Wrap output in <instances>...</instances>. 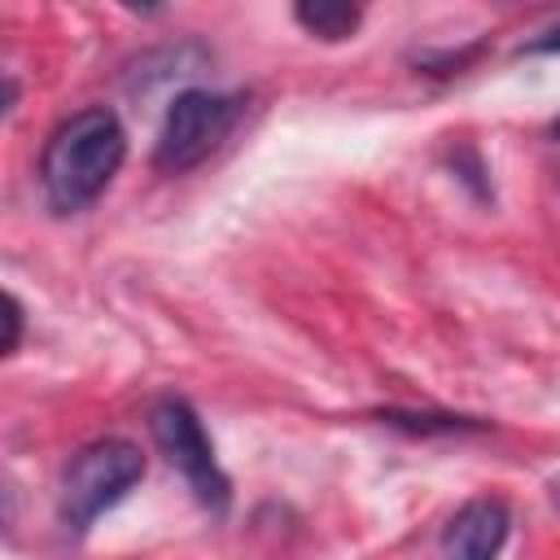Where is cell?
Returning <instances> with one entry per match:
<instances>
[{
    "label": "cell",
    "mask_w": 560,
    "mask_h": 560,
    "mask_svg": "<svg viewBox=\"0 0 560 560\" xmlns=\"http://www.w3.org/2000/svg\"><path fill=\"white\" fill-rule=\"evenodd\" d=\"M127 158V131L114 109L88 105L70 118H61L44 144L39 158V184L57 214L88 210L118 175Z\"/></svg>",
    "instance_id": "cell-1"
},
{
    "label": "cell",
    "mask_w": 560,
    "mask_h": 560,
    "mask_svg": "<svg viewBox=\"0 0 560 560\" xmlns=\"http://www.w3.org/2000/svg\"><path fill=\"white\" fill-rule=\"evenodd\" d=\"M144 477V455L127 438H96L61 472V525L70 534H88L101 512H109L136 481Z\"/></svg>",
    "instance_id": "cell-2"
},
{
    "label": "cell",
    "mask_w": 560,
    "mask_h": 560,
    "mask_svg": "<svg viewBox=\"0 0 560 560\" xmlns=\"http://www.w3.org/2000/svg\"><path fill=\"white\" fill-rule=\"evenodd\" d=\"M236 118H241V96H232V92H210V88L179 92L162 118L153 166L166 175H184V171L201 166L228 140Z\"/></svg>",
    "instance_id": "cell-3"
},
{
    "label": "cell",
    "mask_w": 560,
    "mask_h": 560,
    "mask_svg": "<svg viewBox=\"0 0 560 560\" xmlns=\"http://www.w3.org/2000/svg\"><path fill=\"white\" fill-rule=\"evenodd\" d=\"M149 433H153L158 451L184 472V481H188V490L197 494V503L210 508V512H228V503H232V481H228V472L219 468L214 446H210V438H206L197 411H192L184 398H175V394H171V398H158V402L149 407Z\"/></svg>",
    "instance_id": "cell-4"
},
{
    "label": "cell",
    "mask_w": 560,
    "mask_h": 560,
    "mask_svg": "<svg viewBox=\"0 0 560 560\" xmlns=\"http://www.w3.org/2000/svg\"><path fill=\"white\" fill-rule=\"evenodd\" d=\"M512 516L503 499H468L438 538V560H499Z\"/></svg>",
    "instance_id": "cell-5"
},
{
    "label": "cell",
    "mask_w": 560,
    "mask_h": 560,
    "mask_svg": "<svg viewBox=\"0 0 560 560\" xmlns=\"http://www.w3.org/2000/svg\"><path fill=\"white\" fill-rule=\"evenodd\" d=\"M298 26L324 44H337V39H350L363 22V9L359 4H341V0H302L293 9Z\"/></svg>",
    "instance_id": "cell-6"
},
{
    "label": "cell",
    "mask_w": 560,
    "mask_h": 560,
    "mask_svg": "<svg viewBox=\"0 0 560 560\" xmlns=\"http://www.w3.org/2000/svg\"><path fill=\"white\" fill-rule=\"evenodd\" d=\"M385 424L394 429H411V433H459V429H481V424H468L459 416H416V411H381Z\"/></svg>",
    "instance_id": "cell-7"
},
{
    "label": "cell",
    "mask_w": 560,
    "mask_h": 560,
    "mask_svg": "<svg viewBox=\"0 0 560 560\" xmlns=\"http://www.w3.org/2000/svg\"><path fill=\"white\" fill-rule=\"evenodd\" d=\"M4 311H9V315H4V324H9V337H4V354H13V350H18V341H22V302L9 293V298H4Z\"/></svg>",
    "instance_id": "cell-8"
},
{
    "label": "cell",
    "mask_w": 560,
    "mask_h": 560,
    "mask_svg": "<svg viewBox=\"0 0 560 560\" xmlns=\"http://www.w3.org/2000/svg\"><path fill=\"white\" fill-rule=\"evenodd\" d=\"M521 52H529V57H538V52H560V22L547 26L542 35H534L529 44H521Z\"/></svg>",
    "instance_id": "cell-9"
},
{
    "label": "cell",
    "mask_w": 560,
    "mask_h": 560,
    "mask_svg": "<svg viewBox=\"0 0 560 560\" xmlns=\"http://www.w3.org/2000/svg\"><path fill=\"white\" fill-rule=\"evenodd\" d=\"M551 136H556V140H560V118H556V122H551Z\"/></svg>",
    "instance_id": "cell-10"
}]
</instances>
